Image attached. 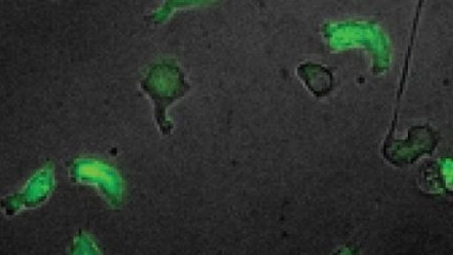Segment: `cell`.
<instances>
[{
    "instance_id": "cell-1",
    "label": "cell",
    "mask_w": 453,
    "mask_h": 255,
    "mask_svg": "<svg viewBox=\"0 0 453 255\" xmlns=\"http://www.w3.org/2000/svg\"><path fill=\"white\" fill-rule=\"evenodd\" d=\"M160 79L155 69L150 71L147 79L142 82V88L154 99L156 105V119L165 134H169L172 125L165 120V109L176 99L186 95L189 86L184 75L176 66L158 65Z\"/></svg>"
},
{
    "instance_id": "cell-2",
    "label": "cell",
    "mask_w": 453,
    "mask_h": 255,
    "mask_svg": "<svg viewBox=\"0 0 453 255\" xmlns=\"http://www.w3.org/2000/svg\"><path fill=\"white\" fill-rule=\"evenodd\" d=\"M438 134L432 127L418 126L410 131V136L404 141H394L395 149L385 154L389 162L403 166L415 162L423 154H430L439 142Z\"/></svg>"
}]
</instances>
